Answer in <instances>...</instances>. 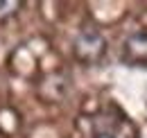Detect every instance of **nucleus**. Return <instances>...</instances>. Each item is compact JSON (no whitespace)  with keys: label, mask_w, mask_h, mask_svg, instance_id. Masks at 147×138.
Masks as SVG:
<instances>
[{"label":"nucleus","mask_w":147,"mask_h":138,"mask_svg":"<svg viewBox=\"0 0 147 138\" xmlns=\"http://www.w3.org/2000/svg\"><path fill=\"white\" fill-rule=\"evenodd\" d=\"M73 52H75V59L86 64V66L100 64L104 59V54H107V39L102 36V32H97L93 27H86L75 39Z\"/></svg>","instance_id":"1"},{"label":"nucleus","mask_w":147,"mask_h":138,"mask_svg":"<svg viewBox=\"0 0 147 138\" xmlns=\"http://www.w3.org/2000/svg\"><path fill=\"white\" fill-rule=\"evenodd\" d=\"M125 59L129 64H147V32H136L127 36Z\"/></svg>","instance_id":"2"},{"label":"nucleus","mask_w":147,"mask_h":138,"mask_svg":"<svg viewBox=\"0 0 147 138\" xmlns=\"http://www.w3.org/2000/svg\"><path fill=\"white\" fill-rule=\"evenodd\" d=\"M20 7H23V2H18V0H0V18L14 16Z\"/></svg>","instance_id":"3"},{"label":"nucleus","mask_w":147,"mask_h":138,"mask_svg":"<svg viewBox=\"0 0 147 138\" xmlns=\"http://www.w3.org/2000/svg\"><path fill=\"white\" fill-rule=\"evenodd\" d=\"M95 138H115V136H111V134H97Z\"/></svg>","instance_id":"4"}]
</instances>
